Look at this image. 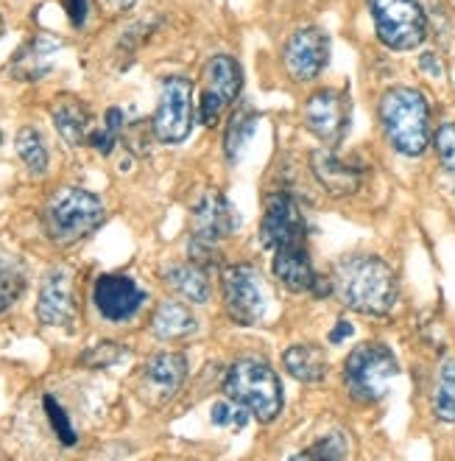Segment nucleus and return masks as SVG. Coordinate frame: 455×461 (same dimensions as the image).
I'll return each mask as SVG.
<instances>
[{
    "label": "nucleus",
    "instance_id": "nucleus-36",
    "mask_svg": "<svg viewBox=\"0 0 455 461\" xmlns=\"http://www.w3.org/2000/svg\"><path fill=\"white\" fill-rule=\"evenodd\" d=\"M138 0H98V6L110 14V17H115V14H123V12H129L131 6H135Z\"/></svg>",
    "mask_w": 455,
    "mask_h": 461
},
{
    "label": "nucleus",
    "instance_id": "nucleus-23",
    "mask_svg": "<svg viewBox=\"0 0 455 461\" xmlns=\"http://www.w3.org/2000/svg\"><path fill=\"white\" fill-rule=\"evenodd\" d=\"M59 50V42L45 40V37H34L29 45H25L17 59H14V76H20L22 81H37L50 70V57Z\"/></svg>",
    "mask_w": 455,
    "mask_h": 461
},
{
    "label": "nucleus",
    "instance_id": "nucleus-34",
    "mask_svg": "<svg viewBox=\"0 0 455 461\" xmlns=\"http://www.w3.org/2000/svg\"><path fill=\"white\" fill-rule=\"evenodd\" d=\"M67 20L73 23V29H82L90 17V0H65Z\"/></svg>",
    "mask_w": 455,
    "mask_h": 461
},
{
    "label": "nucleus",
    "instance_id": "nucleus-25",
    "mask_svg": "<svg viewBox=\"0 0 455 461\" xmlns=\"http://www.w3.org/2000/svg\"><path fill=\"white\" fill-rule=\"evenodd\" d=\"M254 126H257V113L246 101L237 104V110L232 113L227 134H224V151H227L229 162H235L240 154H244L246 143L252 140V134H254Z\"/></svg>",
    "mask_w": 455,
    "mask_h": 461
},
{
    "label": "nucleus",
    "instance_id": "nucleus-20",
    "mask_svg": "<svg viewBox=\"0 0 455 461\" xmlns=\"http://www.w3.org/2000/svg\"><path fill=\"white\" fill-rule=\"evenodd\" d=\"M282 364L299 384H321L327 377V356L316 344H293L285 349Z\"/></svg>",
    "mask_w": 455,
    "mask_h": 461
},
{
    "label": "nucleus",
    "instance_id": "nucleus-6",
    "mask_svg": "<svg viewBox=\"0 0 455 461\" xmlns=\"http://www.w3.org/2000/svg\"><path fill=\"white\" fill-rule=\"evenodd\" d=\"M374 34L397 53L416 50L427 40V14L419 0H366Z\"/></svg>",
    "mask_w": 455,
    "mask_h": 461
},
{
    "label": "nucleus",
    "instance_id": "nucleus-17",
    "mask_svg": "<svg viewBox=\"0 0 455 461\" xmlns=\"http://www.w3.org/2000/svg\"><path fill=\"white\" fill-rule=\"evenodd\" d=\"M310 171L330 196H352L358 194L363 171L358 166L343 162L333 149H316L310 154Z\"/></svg>",
    "mask_w": 455,
    "mask_h": 461
},
{
    "label": "nucleus",
    "instance_id": "nucleus-2",
    "mask_svg": "<svg viewBox=\"0 0 455 461\" xmlns=\"http://www.w3.org/2000/svg\"><path fill=\"white\" fill-rule=\"evenodd\" d=\"M378 118L388 146L403 157H422L433 140L431 104L416 87H391L380 95Z\"/></svg>",
    "mask_w": 455,
    "mask_h": 461
},
{
    "label": "nucleus",
    "instance_id": "nucleus-3",
    "mask_svg": "<svg viewBox=\"0 0 455 461\" xmlns=\"http://www.w3.org/2000/svg\"><path fill=\"white\" fill-rule=\"evenodd\" d=\"M103 202L95 194L85 187H59L42 210V224L53 243L73 247L103 224Z\"/></svg>",
    "mask_w": 455,
    "mask_h": 461
},
{
    "label": "nucleus",
    "instance_id": "nucleus-22",
    "mask_svg": "<svg viewBox=\"0 0 455 461\" xmlns=\"http://www.w3.org/2000/svg\"><path fill=\"white\" fill-rule=\"evenodd\" d=\"M151 333L159 341H176L196 333V316L179 303H163L151 316Z\"/></svg>",
    "mask_w": 455,
    "mask_h": 461
},
{
    "label": "nucleus",
    "instance_id": "nucleus-16",
    "mask_svg": "<svg viewBox=\"0 0 455 461\" xmlns=\"http://www.w3.org/2000/svg\"><path fill=\"white\" fill-rule=\"evenodd\" d=\"M187 377V358L182 352H159L146 366L140 377V397L151 405H165L176 397Z\"/></svg>",
    "mask_w": 455,
    "mask_h": 461
},
{
    "label": "nucleus",
    "instance_id": "nucleus-32",
    "mask_svg": "<svg viewBox=\"0 0 455 461\" xmlns=\"http://www.w3.org/2000/svg\"><path fill=\"white\" fill-rule=\"evenodd\" d=\"M212 422L219 428H232V430H240L246 425V417H252L244 405H237L235 400H227V402H216L212 405Z\"/></svg>",
    "mask_w": 455,
    "mask_h": 461
},
{
    "label": "nucleus",
    "instance_id": "nucleus-37",
    "mask_svg": "<svg viewBox=\"0 0 455 461\" xmlns=\"http://www.w3.org/2000/svg\"><path fill=\"white\" fill-rule=\"evenodd\" d=\"M352 333H355V328H352V324L341 319V321L335 324V328L330 330V344H341L343 339H350Z\"/></svg>",
    "mask_w": 455,
    "mask_h": 461
},
{
    "label": "nucleus",
    "instance_id": "nucleus-21",
    "mask_svg": "<svg viewBox=\"0 0 455 461\" xmlns=\"http://www.w3.org/2000/svg\"><path fill=\"white\" fill-rule=\"evenodd\" d=\"M165 283L182 294L187 303H193V305H204L210 300V277H207V271L201 268V263L191 260V263H174L165 268Z\"/></svg>",
    "mask_w": 455,
    "mask_h": 461
},
{
    "label": "nucleus",
    "instance_id": "nucleus-35",
    "mask_svg": "<svg viewBox=\"0 0 455 461\" xmlns=\"http://www.w3.org/2000/svg\"><path fill=\"white\" fill-rule=\"evenodd\" d=\"M419 70H422V73H427V76H433V78H439V76L444 73V70H442L439 57H436V53H431V50L422 53V57H419Z\"/></svg>",
    "mask_w": 455,
    "mask_h": 461
},
{
    "label": "nucleus",
    "instance_id": "nucleus-13",
    "mask_svg": "<svg viewBox=\"0 0 455 461\" xmlns=\"http://www.w3.org/2000/svg\"><path fill=\"white\" fill-rule=\"evenodd\" d=\"M350 115H352V101L343 90H316L308 101H305V126L313 138H318L321 143L335 146L343 140L346 129H350Z\"/></svg>",
    "mask_w": 455,
    "mask_h": 461
},
{
    "label": "nucleus",
    "instance_id": "nucleus-28",
    "mask_svg": "<svg viewBox=\"0 0 455 461\" xmlns=\"http://www.w3.org/2000/svg\"><path fill=\"white\" fill-rule=\"evenodd\" d=\"M42 405H45V414H48V422H50V428H53V433H57V439L62 442V445H76L78 442V433H76V428H73V422H70V417H67V411L62 409V402L53 397V394H45V400H42Z\"/></svg>",
    "mask_w": 455,
    "mask_h": 461
},
{
    "label": "nucleus",
    "instance_id": "nucleus-30",
    "mask_svg": "<svg viewBox=\"0 0 455 461\" xmlns=\"http://www.w3.org/2000/svg\"><path fill=\"white\" fill-rule=\"evenodd\" d=\"M346 453H350V445H346L343 433H330V437L316 439V445L302 450L299 456L302 458H346Z\"/></svg>",
    "mask_w": 455,
    "mask_h": 461
},
{
    "label": "nucleus",
    "instance_id": "nucleus-11",
    "mask_svg": "<svg viewBox=\"0 0 455 461\" xmlns=\"http://www.w3.org/2000/svg\"><path fill=\"white\" fill-rule=\"evenodd\" d=\"M308 224L299 202L288 191H272L263 202V219H260V240L265 249H285L305 243Z\"/></svg>",
    "mask_w": 455,
    "mask_h": 461
},
{
    "label": "nucleus",
    "instance_id": "nucleus-14",
    "mask_svg": "<svg viewBox=\"0 0 455 461\" xmlns=\"http://www.w3.org/2000/svg\"><path fill=\"white\" fill-rule=\"evenodd\" d=\"M37 316L45 328H65L70 330L78 316L76 288H73V268L53 266L40 288L37 300Z\"/></svg>",
    "mask_w": 455,
    "mask_h": 461
},
{
    "label": "nucleus",
    "instance_id": "nucleus-33",
    "mask_svg": "<svg viewBox=\"0 0 455 461\" xmlns=\"http://www.w3.org/2000/svg\"><path fill=\"white\" fill-rule=\"evenodd\" d=\"M123 356H126V347L106 341V344L90 347V349L85 352V356H82V364H85V366H93V369H103V366L118 364Z\"/></svg>",
    "mask_w": 455,
    "mask_h": 461
},
{
    "label": "nucleus",
    "instance_id": "nucleus-10",
    "mask_svg": "<svg viewBox=\"0 0 455 461\" xmlns=\"http://www.w3.org/2000/svg\"><path fill=\"white\" fill-rule=\"evenodd\" d=\"M224 291V308L227 316L240 324V328H252L265 313V294H263V277L252 263H232L224 268L221 277Z\"/></svg>",
    "mask_w": 455,
    "mask_h": 461
},
{
    "label": "nucleus",
    "instance_id": "nucleus-19",
    "mask_svg": "<svg viewBox=\"0 0 455 461\" xmlns=\"http://www.w3.org/2000/svg\"><path fill=\"white\" fill-rule=\"evenodd\" d=\"M50 118H53V126L57 131L65 138L67 146H82L87 140V131H90V113L87 106L73 98V95H62L53 101L50 106Z\"/></svg>",
    "mask_w": 455,
    "mask_h": 461
},
{
    "label": "nucleus",
    "instance_id": "nucleus-38",
    "mask_svg": "<svg viewBox=\"0 0 455 461\" xmlns=\"http://www.w3.org/2000/svg\"><path fill=\"white\" fill-rule=\"evenodd\" d=\"M0 143H4V134H0Z\"/></svg>",
    "mask_w": 455,
    "mask_h": 461
},
{
    "label": "nucleus",
    "instance_id": "nucleus-29",
    "mask_svg": "<svg viewBox=\"0 0 455 461\" xmlns=\"http://www.w3.org/2000/svg\"><path fill=\"white\" fill-rule=\"evenodd\" d=\"M120 129H123V113L118 110V106H112V110H106V123H103V129H98V131L93 134V138H90L93 149L101 151V154H110V151L115 149L118 138H120Z\"/></svg>",
    "mask_w": 455,
    "mask_h": 461
},
{
    "label": "nucleus",
    "instance_id": "nucleus-26",
    "mask_svg": "<svg viewBox=\"0 0 455 461\" xmlns=\"http://www.w3.org/2000/svg\"><path fill=\"white\" fill-rule=\"evenodd\" d=\"M17 154L25 162V168L31 174H45L48 171V149L42 134L34 126H22L17 134Z\"/></svg>",
    "mask_w": 455,
    "mask_h": 461
},
{
    "label": "nucleus",
    "instance_id": "nucleus-12",
    "mask_svg": "<svg viewBox=\"0 0 455 461\" xmlns=\"http://www.w3.org/2000/svg\"><path fill=\"white\" fill-rule=\"evenodd\" d=\"M327 62H330V37L318 25H302V29H297L285 40L282 65L297 85L316 81L321 70L327 68Z\"/></svg>",
    "mask_w": 455,
    "mask_h": 461
},
{
    "label": "nucleus",
    "instance_id": "nucleus-4",
    "mask_svg": "<svg viewBox=\"0 0 455 461\" xmlns=\"http://www.w3.org/2000/svg\"><path fill=\"white\" fill-rule=\"evenodd\" d=\"M224 392L229 400L257 420V422H274L282 411V386L277 372L263 358H240L229 366Z\"/></svg>",
    "mask_w": 455,
    "mask_h": 461
},
{
    "label": "nucleus",
    "instance_id": "nucleus-5",
    "mask_svg": "<svg viewBox=\"0 0 455 461\" xmlns=\"http://www.w3.org/2000/svg\"><path fill=\"white\" fill-rule=\"evenodd\" d=\"M397 375L399 361L394 352L380 341H366L358 344L343 361V389L355 402L371 405L388 394Z\"/></svg>",
    "mask_w": 455,
    "mask_h": 461
},
{
    "label": "nucleus",
    "instance_id": "nucleus-9",
    "mask_svg": "<svg viewBox=\"0 0 455 461\" xmlns=\"http://www.w3.org/2000/svg\"><path fill=\"white\" fill-rule=\"evenodd\" d=\"M240 87H244V70H240L237 59L227 57V53L210 57L201 73V95L196 104L199 121L204 126L216 123L227 106L240 95Z\"/></svg>",
    "mask_w": 455,
    "mask_h": 461
},
{
    "label": "nucleus",
    "instance_id": "nucleus-8",
    "mask_svg": "<svg viewBox=\"0 0 455 461\" xmlns=\"http://www.w3.org/2000/svg\"><path fill=\"white\" fill-rule=\"evenodd\" d=\"M196 106H193V81L184 76H168L159 87V104L151 121L156 140L182 143L193 129Z\"/></svg>",
    "mask_w": 455,
    "mask_h": 461
},
{
    "label": "nucleus",
    "instance_id": "nucleus-7",
    "mask_svg": "<svg viewBox=\"0 0 455 461\" xmlns=\"http://www.w3.org/2000/svg\"><path fill=\"white\" fill-rule=\"evenodd\" d=\"M191 215H193V235H191V249L187 252H191V260L204 266L212 255H216L219 243L232 235L235 215H232L227 196L219 191V187H210V191L199 194Z\"/></svg>",
    "mask_w": 455,
    "mask_h": 461
},
{
    "label": "nucleus",
    "instance_id": "nucleus-15",
    "mask_svg": "<svg viewBox=\"0 0 455 461\" xmlns=\"http://www.w3.org/2000/svg\"><path fill=\"white\" fill-rule=\"evenodd\" d=\"M93 303L98 313L110 321H129L146 305V291L126 275H103L95 280Z\"/></svg>",
    "mask_w": 455,
    "mask_h": 461
},
{
    "label": "nucleus",
    "instance_id": "nucleus-24",
    "mask_svg": "<svg viewBox=\"0 0 455 461\" xmlns=\"http://www.w3.org/2000/svg\"><path fill=\"white\" fill-rule=\"evenodd\" d=\"M433 417L447 425L455 422V356L439 361L433 377Z\"/></svg>",
    "mask_w": 455,
    "mask_h": 461
},
{
    "label": "nucleus",
    "instance_id": "nucleus-1",
    "mask_svg": "<svg viewBox=\"0 0 455 461\" xmlns=\"http://www.w3.org/2000/svg\"><path fill=\"white\" fill-rule=\"evenodd\" d=\"M341 303L363 316H386L397 305L394 268L378 255H350L335 266L333 280Z\"/></svg>",
    "mask_w": 455,
    "mask_h": 461
},
{
    "label": "nucleus",
    "instance_id": "nucleus-39",
    "mask_svg": "<svg viewBox=\"0 0 455 461\" xmlns=\"http://www.w3.org/2000/svg\"><path fill=\"white\" fill-rule=\"evenodd\" d=\"M452 4H455V0H452Z\"/></svg>",
    "mask_w": 455,
    "mask_h": 461
},
{
    "label": "nucleus",
    "instance_id": "nucleus-31",
    "mask_svg": "<svg viewBox=\"0 0 455 461\" xmlns=\"http://www.w3.org/2000/svg\"><path fill=\"white\" fill-rule=\"evenodd\" d=\"M22 291V275L14 263H0V313H4Z\"/></svg>",
    "mask_w": 455,
    "mask_h": 461
},
{
    "label": "nucleus",
    "instance_id": "nucleus-18",
    "mask_svg": "<svg viewBox=\"0 0 455 461\" xmlns=\"http://www.w3.org/2000/svg\"><path fill=\"white\" fill-rule=\"evenodd\" d=\"M274 277L293 294H305L316 283V271L305 243L299 247H285L274 252Z\"/></svg>",
    "mask_w": 455,
    "mask_h": 461
},
{
    "label": "nucleus",
    "instance_id": "nucleus-27",
    "mask_svg": "<svg viewBox=\"0 0 455 461\" xmlns=\"http://www.w3.org/2000/svg\"><path fill=\"white\" fill-rule=\"evenodd\" d=\"M436 159L447 187L455 194V123H442L433 134Z\"/></svg>",
    "mask_w": 455,
    "mask_h": 461
}]
</instances>
